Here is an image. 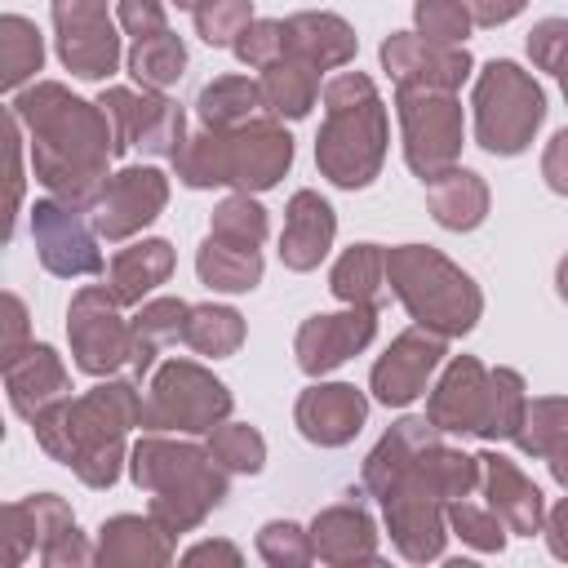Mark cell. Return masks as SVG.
Listing matches in <instances>:
<instances>
[{"instance_id":"30bf717a","label":"cell","mask_w":568,"mask_h":568,"mask_svg":"<svg viewBox=\"0 0 568 568\" xmlns=\"http://www.w3.org/2000/svg\"><path fill=\"white\" fill-rule=\"evenodd\" d=\"M399 133H404V160L408 169L430 182L462 155V102L457 93L435 89H395Z\"/></svg>"},{"instance_id":"ac0fdd59","label":"cell","mask_w":568,"mask_h":568,"mask_svg":"<svg viewBox=\"0 0 568 568\" xmlns=\"http://www.w3.org/2000/svg\"><path fill=\"white\" fill-rule=\"evenodd\" d=\"M373 333H377V306H346L337 315H311L302 320L293 337L297 368L306 377H324L342 368L351 355H359L373 342Z\"/></svg>"},{"instance_id":"f1b7e54d","label":"cell","mask_w":568,"mask_h":568,"mask_svg":"<svg viewBox=\"0 0 568 568\" xmlns=\"http://www.w3.org/2000/svg\"><path fill=\"white\" fill-rule=\"evenodd\" d=\"M426 204L444 231H475L488 217V186L479 173L453 164L426 182Z\"/></svg>"},{"instance_id":"8d00e7d4","label":"cell","mask_w":568,"mask_h":568,"mask_svg":"<svg viewBox=\"0 0 568 568\" xmlns=\"http://www.w3.org/2000/svg\"><path fill=\"white\" fill-rule=\"evenodd\" d=\"M182 67H186V44H182L173 31L133 40V49H129V75H133L142 89L164 93L169 84H178Z\"/></svg>"},{"instance_id":"3957f363","label":"cell","mask_w":568,"mask_h":568,"mask_svg":"<svg viewBox=\"0 0 568 568\" xmlns=\"http://www.w3.org/2000/svg\"><path fill=\"white\" fill-rule=\"evenodd\" d=\"M142 426V395L133 382H102L80 399H62L31 417L36 444L75 470L84 488H111L124 462V435Z\"/></svg>"},{"instance_id":"f907efd6","label":"cell","mask_w":568,"mask_h":568,"mask_svg":"<svg viewBox=\"0 0 568 568\" xmlns=\"http://www.w3.org/2000/svg\"><path fill=\"white\" fill-rule=\"evenodd\" d=\"M27 306L18 293H4V337H0V359H13L18 351H27Z\"/></svg>"},{"instance_id":"91938a15","label":"cell","mask_w":568,"mask_h":568,"mask_svg":"<svg viewBox=\"0 0 568 568\" xmlns=\"http://www.w3.org/2000/svg\"><path fill=\"white\" fill-rule=\"evenodd\" d=\"M173 4H178V9H191V13H195V9L204 4V0H173Z\"/></svg>"},{"instance_id":"2e32d148","label":"cell","mask_w":568,"mask_h":568,"mask_svg":"<svg viewBox=\"0 0 568 568\" xmlns=\"http://www.w3.org/2000/svg\"><path fill=\"white\" fill-rule=\"evenodd\" d=\"M444 355H448V337L444 333H430V328H404L390 346H386V355L373 364V373H368V390H373V399L377 404H386V408H404V404H413L422 390H426V382L435 377V368L444 364Z\"/></svg>"},{"instance_id":"484cf974","label":"cell","mask_w":568,"mask_h":568,"mask_svg":"<svg viewBox=\"0 0 568 568\" xmlns=\"http://www.w3.org/2000/svg\"><path fill=\"white\" fill-rule=\"evenodd\" d=\"M284 58H302L315 71L346 67L355 58V31L337 13H293L284 18Z\"/></svg>"},{"instance_id":"7dc6e473","label":"cell","mask_w":568,"mask_h":568,"mask_svg":"<svg viewBox=\"0 0 568 568\" xmlns=\"http://www.w3.org/2000/svg\"><path fill=\"white\" fill-rule=\"evenodd\" d=\"M231 49H235V58H240L244 67L266 71L271 62L284 58V22H280V18H253V22L235 36Z\"/></svg>"},{"instance_id":"cb8c5ba5","label":"cell","mask_w":568,"mask_h":568,"mask_svg":"<svg viewBox=\"0 0 568 568\" xmlns=\"http://www.w3.org/2000/svg\"><path fill=\"white\" fill-rule=\"evenodd\" d=\"M311 550L315 559L333 564V568H346V564H377V528H373V515L355 501H342V506H328L315 515L311 524Z\"/></svg>"},{"instance_id":"5b68a950","label":"cell","mask_w":568,"mask_h":568,"mask_svg":"<svg viewBox=\"0 0 568 568\" xmlns=\"http://www.w3.org/2000/svg\"><path fill=\"white\" fill-rule=\"evenodd\" d=\"M386 160V106L377 84L364 71H342L324 84V124L315 138L320 173L342 186L359 191L382 173Z\"/></svg>"},{"instance_id":"d4e9b609","label":"cell","mask_w":568,"mask_h":568,"mask_svg":"<svg viewBox=\"0 0 568 568\" xmlns=\"http://www.w3.org/2000/svg\"><path fill=\"white\" fill-rule=\"evenodd\" d=\"M173 559V532L146 515H115L98 528V564L111 568H151Z\"/></svg>"},{"instance_id":"603a6c76","label":"cell","mask_w":568,"mask_h":568,"mask_svg":"<svg viewBox=\"0 0 568 568\" xmlns=\"http://www.w3.org/2000/svg\"><path fill=\"white\" fill-rule=\"evenodd\" d=\"M337 235V213L320 191H297L284 209V235H280V262L288 271H315Z\"/></svg>"},{"instance_id":"74e56055","label":"cell","mask_w":568,"mask_h":568,"mask_svg":"<svg viewBox=\"0 0 568 568\" xmlns=\"http://www.w3.org/2000/svg\"><path fill=\"white\" fill-rule=\"evenodd\" d=\"M568 444V399L559 395H541V399H528L524 408V422L515 430V448L524 457H550L555 448Z\"/></svg>"},{"instance_id":"7c38bea8","label":"cell","mask_w":568,"mask_h":568,"mask_svg":"<svg viewBox=\"0 0 568 568\" xmlns=\"http://www.w3.org/2000/svg\"><path fill=\"white\" fill-rule=\"evenodd\" d=\"M106 124H111V142H115V155L124 151H146V155H178L186 146V115L178 102H169L164 93L155 89H102L98 98Z\"/></svg>"},{"instance_id":"44dd1931","label":"cell","mask_w":568,"mask_h":568,"mask_svg":"<svg viewBox=\"0 0 568 568\" xmlns=\"http://www.w3.org/2000/svg\"><path fill=\"white\" fill-rule=\"evenodd\" d=\"M479 488L488 497V506L497 510V519L506 524V532L532 537L546 528V501L541 488L501 453H479Z\"/></svg>"},{"instance_id":"83f0119b","label":"cell","mask_w":568,"mask_h":568,"mask_svg":"<svg viewBox=\"0 0 568 568\" xmlns=\"http://www.w3.org/2000/svg\"><path fill=\"white\" fill-rule=\"evenodd\" d=\"M31 506V519H36V555L44 568H67V564H93L98 559V546H89L75 528V515L62 497L53 493H40V497H27Z\"/></svg>"},{"instance_id":"4fadbf2b","label":"cell","mask_w":568,"mask_h":568,"mask_svg":"<svg viewBox=\"0 0 568 568\" xmlns=\"http://www.w3.org/2000/svg\"><path fill=\"white\" fill-rule=\"evenodd\" d=\"M58 58L80 80H106L120 67V36L106 0H53Z\"/></svg>"},{"instance_id":"f35d334b","label":"cell","mask_w":568,"mask_h":568,"mask_svg":"<svg viewBox=\"0 0 568 568\" xmlns=\"http://www.w3.org/2000/svg\"><path fill=\"white\" fill-rule=\"evenodd\" d=\"M524 408H528L524 377L515 368H488V408L479 422V439H515Z\"/></svg>"},{"instance_id":"1f68e13d","label":"cell","mask_w":568,"mask_h":568,"mask_svg":"<svg viewBox=\"0 0 568 568\" xmlns=\"http://www.w3.org/2000/svg\"><path fill=\"white\" fill-rule=\"evenodd\" d=\"M262 111H266L262 84L248 80V75H217L195 98V115H200L204 129H240V124L257 120Z\"/></svg>"},{"instance_id":"7402d4cb","label":"cell","mask_w":568,"mask_h":568,"mask_svg":"<svg viewBox=\"0 0 568 568\" xmlns=\"http://www.w3.org/2000/svg\"><path fill=\"white\" fill-rule=\"evenodd\" d=\"M4 386H9L13 413L27 417V422L71 395V377H67L58 351L44 346V342H31V346L18 351L13 359H4Z\"/></svg>"},{"instance_id":"d6986e66","label":"cell","mask_w":568,"mask_h":568,"mask_svg":"<svg viewBox=\"0 0 568 568\" xmlns=\"http://www.w3.org/2000/svg\"><path fill=\"white\" fill-rule=\"evenodd\" d=\"M364 417H368V399L351 382H315L297 395V408H293L302 439H311L320 448L351 444L359 435Z\"/></svg>"},{"instance_id":"e0dca14e","label":"cell","mask_w":568,"mask_h":568,"mask_svg":"<svg viewBox=\"0 0 568 568\" xmlns=\"http://www.w3.org/2000/svg\"><path fill=\"white\" fill-rule=\"evenodd\" d=\"M382 67L390 71L395 89L457 93L470 75V53L466 44H430L417 31H395L382 40Z\"/></svg>"},{"instance_id":"e575fe53","label":"cell","mask_w":568,"mask_h":568,"mask_svg":"<svg viewBox=\"0 0 568 568\" xmlns=\"http://www.w3.org/2000/svg\"><path fill=\"white\" fill-rule=\"evenodd\" d=\"M40 62H44V40L36 22L22 13H4L0 18V84L18 93L40 71Z\"/></svg>"},{"instance_id":"b9f144b4","label":"cell","mask_w":568,"mask_h":568,"mask_svg":"<svg viewBox=\"0 0 568 568\" xmlns=\"http://www.w3.org/2000/svg\"><path fill=\"white\" fill-rule=\"evenodd\" d=\"M448 528H453L466 546H475L479 555H497V550L506 546V524L497 519V510H493V506H475V501H466V497L448 501Z\"/></svg>"},{"instance_id":"9a60e30c","label":"cell","mask_w":568,"mask_h":568,"mask_svg":"<svg viewBox=\"0 0 568 568\" xmlns=\"http://www.w3.org/2000/svg\"><path fill=\"white\" fill-rule=\"evenodd\" d=\"M84 209H71L62 200H36L31 209V240H36V253L44 262L49 275H62V280H80V275H102V253H98V231L84 226L80 217Z\"/></svg>"},{"instance_id":"f546056e","label":"cell","mask_w":568,"mask_h":568,"mask_svg":"<svg viewBox=\"0 0 568 568\" xmlns=\"http://www.w3.org/2000/svg\"><path fill=\"white\" fill-rule=\"evenodd\" d=\"M186 311H191V302H182V297H151V302H142V311L129 320L133 324V359H129L133 377H142L164 346L182 342Z\"/></svg>"},{"instance_id":"4dcf8cb0","label":"cell","mask_w":568,"mask_h":568,"mask_svg":"<svg viewBox=\"0 0 568 568\" xmlns=\"http://www.w3.org/2000/svg\"><path fill=\"white\" fill-rule=\"evenodd\" d=\"M262 102L275 120H302L320 98V71L302 58H280L262 71Z\"/></svg>"},{"instance_id":"db71d44e","label":"cell","mask_w":568,"mask_h":568,"mask_svg":"<svg viewBox=\"0 0 568 568\" xmlns=\"http://www.w3.org/2000/svg\"><path fill=\"white\" fill-rule=\"evenodd\" d=\"M462 4H466V13H470L475 27H501L515 13H524L528 0H462Z\"/></svg>"},{"instance_id":"8992f818","label":"cell","mask_w":568,"mask_h":568,"mask_svg":"<svg viewBox=\"0 0 568 568\" xmlns=\"http://www.w3.org/2000/svg\"><path fill=\"white\" fill-rule=\"evenodd\" d=\"M293 164V138L275 115H257L240 129H200L173 155V169L186 186H235L271 191Z\"/></svg>"},{"instance_id":"ffe728a7","label":"cell","mask_w":568,"mask_h":568,"mask_svg":"<svg viewBox=\"0 0 568 568\" xmlns=\"http://www.w3.org/2000/svg\"><path fill=\"white\" fill-rule=\"evenodd\" d=\"M484 408H488V368L475 355L448 359V368L439 373V382L426 399V417L444 435H479Z\"/></svg>"},{"instance_id":"d590c367","label":"cell","mask_w":568,"mask_h":568,"mask_svg":"<svg viewBox=\"0 0 568 568\" xmlns=\"http://www.w3.org/2000/svg\"><path fill=\"white\" fill-rule=\"evenodd\" d=\"M182 342L200 355H235L240 342H244V315L231 311V306H217V302H200L186 311V328H182Z\"/></svg>"},{"instance_id":"681fc988","label":"cell","mask_w":568,"mask_h":568,"mask_svg":"<svg viewBox=\"0 0 568 568\" xmlns=\"http://www.w3.org/2000/svg\"><path fill=\"white\" fill-rule=\"evenodd\" d=\"M115 18H120V27H124L133 40H146V36L169 31V9H164V0H120Z\"/></svg>"},{"instance_id":"4316f807","label":"cell","mask_w":568,"mask_h":568,"mask_svg":"<svg viewBox=\"0 0 568 568\" xmlns=\"http://www.w3.org/2000/svg\"><path fill=\"white\" fill-rule=\"evenodd\" d=\"M173 275V244L169 240H138L120 248L106 266V288L120 306H138L146 293H155Z\"/></svg>"},{"instance_id":"f6af8a7d","label":"cell","mask_w":568,"mask_h":568,"mask_svg":"<svg viewBox=\"0 0 568 568\" xmlns=\"http://www.w3.org/2000/svg\"><path fill=\"white\" fill-rule=\"evenodd\" d=\"M253 22V0H204L195 9V31L204 44L213 49H226L235 44V36Z\"/></svg>"},{"instance_id":"ba28073f","label":"cell","mask_w":568,"mask_h":568,"mask_svg":"<svg viewBox=\"0 0 568 568\" xmlns=\"http://www.w3.org/2000/svg\"><path fill=\"white\" fill-rule=\"evenodd\" d=\"M546 120L541 84L510 58H493L475 80V142L488 155H519Z\"/></svg>"},{"instance_id":"7bdbcfd3","label":"cell","mask_w":568,"mask_h":568,"mask_svg":"<svg viewBox=\"0 0 568 568\" xmlns=\"http://www.w3.org/2000/svg\"><path fill=\"white\" fill-rule=\"evenodd\" d=\"M257 555L271 564V568H302L315 559L311 550V528L293 524V519H271L257 528Z\"/></svg>"},{"instance_id":"60d3db41","label":"cell","mask_w":568,"mask_h":568,"mask_svg":"<svg viewBox=\"0 0 568 568\" xmlns=\"http://www.w3.org/2000/svg\"><path fill=\"white\" fill-rule=\"evenodd\" d=\"M209 235L213 240H226V244H253V248H262V240H266V209L248 191H235V195H226L213 209Z\"/></svg>"},{"instance_id":"6f0895ef","label":"cell","mask_w":568,"mask_h":568,"mask_svg":"<svg viewBox=\"0 0 568 568\" xmlns=\"http://www.w3.org/2000/svg\"><path fill=\"white\" fill-rule=\"evenodd\" d=\"M546 462H550V475H555V479L568 488V444H564V448H555Z\"/></svg>"},{"instance_id":"277c9868","label":"cell","mask_w":568,"mask_h":568,"mask_svg":"<svg viewBox=\"0 0 568 568\" xmlns=\"http://www.w3.org/2000/svg\"><path fill=\"white\" fill-rule=\"evenodd\" d=\"M129 475L151 493V515L178 537L209 519L226 497V470L217 457L191 439H164L160 430L142 435L129 453Z\"/></svg>"},{"instance_id":"5bb4252c","label":"cell","mask_w":568,"mask_h":568,"mask_svg":"<svg viewBox=\"0 0 568 568\" xmlns=\"http://www.w3.org/2000/svg\"><path fill=\"white\" fill-rule=\"evenodd\" d=\"M169 204V178L155 164H129L120 173L106 178V186L98 191L93 209H89V226L102 240H129L142 226H151Z\"/></svg>"},{"instance_id":"8fae6325","label":"cell","mask_w":568,"mask_h":568,"mask_svg":"<svg viewBox=\"0 0 568 568\" xmlns=\"http://www.w3.org/2000/svg\"><path fill=\"white\" fill-rule=\"evenodd\" d=\"M67 337L75 368L89 377H111L133 359V324L120 315V302L106 284H84L67 306Z\"/></svg>"},{"instance_id":"c3c4849f","label":"cell","mask_w":568,"mask_h":568,"mask_svg":"<svg viewBox=\"0 0 568 568\" xmlns=\"http://www.w3.org/2000/svg\"><path fill=\"white\" fill-rule=\"evenodd\" d=\"M36 546H40V537H36V519H31L27 497L9 501L0 510V559H4V568H18Z\"/></svg>"},{"instance_id":"7a4b0ae2","label":"cell","mask_w":568,"mask_h":568,"mask_svg":"<svg viewBox=\"0 0 568 568\" xmlns=\"http://www.w3.org/2000/svg\"><path fill=\"white\" fill-rule=\"evenodd\" d=\"M439 435L444 430L430 417H404L364 457V488L382 501L386 532L408 564L439 559L448 541V501L430 488L422 470V453Z\"/></svg>"},{"instance_id":"9f6ffc18","label":"cell","mask_w":568,"mask_h":568,"mask_svg":"<svg viewBox=\"0 0 568 568\" xmlns=\"http://www.w3.org/2000/svg\"><path fill=\"white\" fill-rule=\"evenodd\" d=\"M182 559H186V564H209V559H213V564H231V568H235V564H240V546H231V541H200V546H191Z\"/></svg>"},{"instance_id":"ab89813d","label":"cell","mask_w":568,"mask_h":568,"mask_svg":"<svg viewBox=\"0 0 568 568\" xmlns=\"http://www.w3.org/2000/svg\"><path fill=\"white\" fill-rule=\"evenodd\" d=\"M209 453L226 475H257L266 462V439L248 422H222L209 430Z\"/></svg>"},{"instance_id":"ee69618b","label":"cell","mask_w":568,"mask_h":568,"mask_svg":"<svg viewBox=\"0 0 568 568\" xmlns=\"http://www.w3.org/2000/svg\"><path fill=\"white\" fill-rule=\"evenodd\" d=\"M413 22H417V36L430 44H462L475 27L462 0H417Z\"/></svg>"},{"instance_id":"f5cc1de1","label":"cell","mask_w":568,"mask_h":568,"mask_svg":"<svg viewBox=\"0 0 568 568\" xmlns=\"http://www.w3.org/2000/svg\"><path fill=\"white\" fill-rule=\"evenodd\" d=\"M22 124H18V115L9 111V231L4 235H13V213H18V204H22Z\"/></svg>"},{"instance_id":"bcb514c9","label":"cell","mask_w":568,"mask_h":568,"mask_svg":"<svg viewBox=\"0 0 568 568\" xmlns=\"http://www.w3.org/2000/svg\"><path fill=\"white\" fill-rule=\"evenodd\" d=\"M528 58L541 71H550L568 98V18H541L528 31Z\"/></svg>"},{"instance_id":"680465c9","label":"cell","mask_w":568,"mask_h":568,"mask_svg":"<svg viewBox=\"0 0 568 568\" xmlns=\"http://www.w3.org/2000/svg\"><path fill=\"white\" fill-rule=\"evenodd\" d=\"M555 288H559V297L568 302V253H564L559 266H555Z\"/></svg>"},{"instance_id":"6da1fadb","label":"cell","mask_w":568,"mask_h":568,"mask_svg":"<svg viewBox=\"0 0 568 568\" xmlns=\"http://www.w3.org/2000/svg\"><path fill=\"white\" fill-rule=\"evenodd\" d=\"M9 111L31 133V173L44 182V191L89 213L98 191L111 178L106 160L115 155L102 106L75 98L58 80H36L13 93Z\"/></svg>"},{"instance_id":"d6a6232c","label":"cell","mask_w":568,"mask_h":568,"mask_svg":"<svg viewBox=\"0 0 568 568\" xmlns=\"http://www.w3.org/2000/svg\"><path fill=\"white\" fill-rule=\"evenodd\" d=\"M195 275L213 293H248L262 280V248L253 244H226V240H204L195 253Z\"/></svg>"},{"instance_id":"9c48e42d","label":"cell","mask_w":568,"mask_h":568,"mask_svg":"<svg viewBox=\"0 0 568 568\" xmlns=\"http://www.w3.org/2000/svg\"><path fill=\"white\" fill-rule=\"evenodd\" d=\"M231 390L209 368H200L195 359H169L151 377V390L142 399V426L160 435H209L231 417Z\"/></svg>"},{"instance_id":"11a10c76","label":"cell","mask_w":568,"mask_h":568,"mask_svg":"<svg viewBox=\"0 0 568 568\" xmlns=\"http://www.w3.org/2000/svg\"><path fill=\"white\" fill-rule=\"evenodd\" d=\"M546 546L555 559H568V497L546 515Z\"/></svg>"},{"instance_id":"836d02e7","label":"cell","mask_w":568,"mask_h":568,"mask_svg":"<svg viewBox=\"0 0 568 568\" xmlns=\"http://www.w3.org/2000/svg\"><path fill=\"white\" fill-rule=\"evenodd\" d=\"M328 288L346 306H382V297H386V248H377V244H351L333 262Z\"/></svg>"},{"instance_id":"816d5d0a","label":"cell","mask_w":568,"mask_h":568,"mask_svg":"<svg viewBox=\"0 0 568 568\" xmlns=\"http://www.w3.org/2000/svg\"><path fill=\"white\" fill-rule=\"evenodd\" d=\"M541 178L555 195H568V129H559L550 142H546V155H541Z\"/></svg>"},{"instance_id":"52a82bcc","label":"cell","mask_w":568,"mask_h":568,"mask_svg":"<svg viewBox=\"0 0 568 568\" xmlns=\"http://www.w3.org/2000/svg\"><path fill=\"white\" fill-rule=\"evenodd\" d=\"M386 284L422 328L444 337L470 333L484 311L475 280L457 262H448L439 248H426V244L386 248Z\"/></svg>"}]
</instances>
